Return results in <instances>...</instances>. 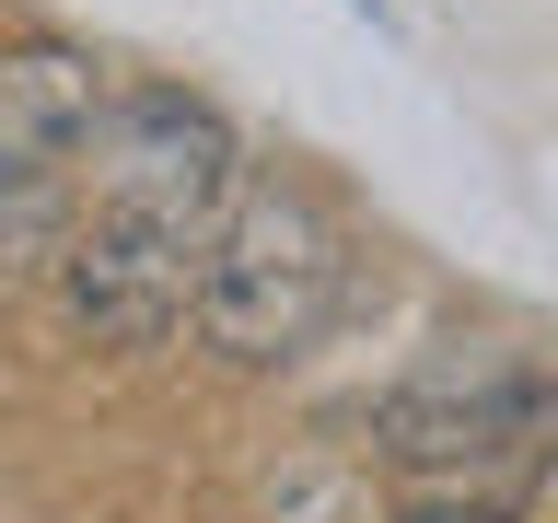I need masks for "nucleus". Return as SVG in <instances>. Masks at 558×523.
Wrapping results in <instances>:
<instances>
[{
    "label": "nucleus",
    "instance_id": "obj_1",
    "mask_svg": "<svg viewBox=\"0 0 558 523\" xmlns=\"http://www.w3.org/2000/svg\"><path fill=\"white\" fill-rule=\"evenodd\" d=\"M338 291H349L338 209L291 174H244L198 268V349H221L233 373H279L338 326Z\"/></svg>",
    "mask_w": 558,
    "mask_h": 523
},
{
    "label": "nucleus",
    "instance_id": "obj_2",
    "mask_svg": "<svg viewBox=\"0 0 558 523\" xmlns=\"http://www.w3.org/2000/svg\"><path fill=\"white\" fill-rule=\"evenodd\" d=\"M70 174H82V209H105V221H151V233L209 244L244 186V139L221 129V105L174 94V82H105Z\"/></svg>",
    "mask_w": 558,
    "mask_h": 523
},
{
    "label": "nucleus",
    "instance_id": "obj_3",
    "mask_svg": "<svg viewBox=\"0 0 558 523\" xmlns=\"http://www.w3.org/2000/svg\"><path fill=\"white\" fill-rule=\"evenodd\" d=\"M198 268H209V244L82 209V233L59 244V314L94 349H163L174 326H198Z\"/></svg>",
    "mask_w": 558,
    "mask_h": 523
},
{
    "label": "nucleus",
    "instance_id": "obj_4",
    "mask_svg": "<svg viewBox=\"0 0 558 523\" xmlns=\"http://www.w3.org/2000/svg\"><path fill=\"white\" fill-rule=\"evenodd\" d=\"M547 430V384L512 373V361H442V373L396 384L373 408V442L408 465V477H465V465H500Z\"/></svg>",
    "mask_w": 558,
    "mask_h": 523
},
{
    "label": "nucleus",
    "instance_id": "obj_5",
    "mask_svg": "<svg viewBox=\"0 0 558 523\" xmlns=\"http://www.w3.org/2000/svg\"><path fill=\"white\" fill-rule=\"evenodd\" d=\"M94 105H105L94 47H70V35H12L0 47V233L59 198V174L82 163Z\"/></svg>",
    "mask_w": 558,
    "mask_h": 523
},
{
    "label": "nucleus",
    "instance_id": "obj_6",
    "mask_svg": "<svg viewBox=\"0 0 558 523\" xmlns=\"http://www.w3.org/2000/svg\"><path fill=\"white\" fill-rule=\"evenodd\" d=\"M396 523H512L500 500H465V488H430V500H408Z\"/></svg>",
    "mask_w": 558,
    "mask_h": 523
}]
</instances>
